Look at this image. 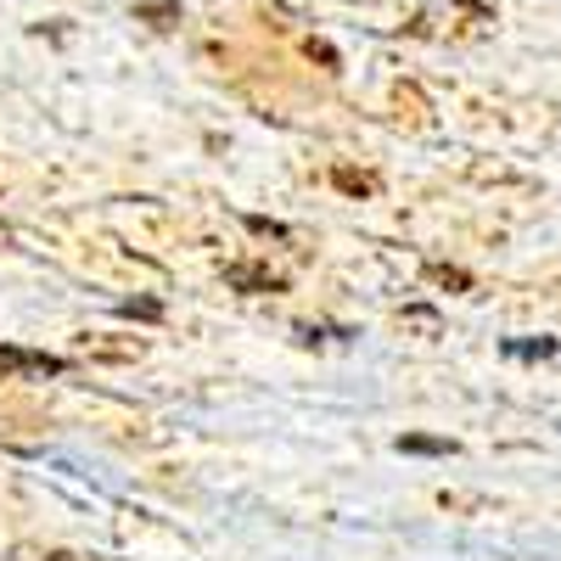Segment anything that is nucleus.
Masks as SVG:
<instances>
[{
  "instance_id": "10",
  "label": "nucleus",
  "mask_w": 561,
  "mask_h": 561,
  "mask_svg": "<svg viewBox=\"0 0 561 561\" xmlns=\"http://www.w3.org/2000/svg\"><path fill=\"white\" fill-rule=\"evenodd\" d=\"M298 337H304V343H320V337H337V343H348L354 332H348V325H298Z\"/></svg>"
},
{
  "instance_id": "5",
  "label": "nucleus",
  "mask_w": 561,
  "mask_h": 561,
  "mask_svg": "<svg viewBox=\"0 0 561 561\" xmlns=\"http://www.w3.org/2000/svg\"><path fill=\"white\" fill-rule=\"evenodd\" d=\"M135 18H140V23H158V28H169V23L180 18V0H135Z\"/></svg>"
},
{
  "instance_id": "6",
  "label": "nucleus",
  "mask_w": 561,
  "mask_h": 561,
  "mask_svg": "<svg viewBox=\"0 0 561 561\" xmlns=\"http://www.w3.org/2000/svg\"><path fill=\"white\" fill-rule=\"evenodd\" d=\"M118 314H124V320H163V304H158V298H124Z\"/></svg>"
},
{
  "instance_id": "7",
  "label": "nucleus",
  "mask_w": 561,
  "mask_h": 561,
  "mask_svg": "<svg viewBox=\"0 0 561 561\" xmlns=\"http://www.w3.org/2000/svg\"><path fill=\"white\" fill-rule=\"evenodd\" d=\"M332 180H337V192H348V197H365V192H377V180H370V174H354V169H337Z\"/></svg>"
},
{
  "instance_id": "9",
  "label": "nucleus",
  "mask_w": 561,
  "mask_h": 561,
  "mask_svg": "<svg viewBox=\"0 0 561 561\" xmlns=\"http://www.w3.org/2000/svg\"><path fill=\"white\" fill-rule=\"evenodd\" d=\"M248 230H253V237H275V242H287V237H293V230L280 225V219H264V214H248Z\"/></svg>"
},
{
  "instance_id": "2",
  "label": "nucleus",
  "mask_w": 561,
  "mask_h": 561,
  "mask_svg": "<svg viewBox=\"0 0 561 561\" xmlns=\"http://www.w3.org/2000/svg\"><path fill=\"white\" fill-rule=\"evenodd\" d=\"M225 280L237 293H287V275H275L270 264H225Z\"/></svg>"
},
{
  "instance_id": "4",
  "label": "nucleus",
  "mask_w": 561,
  "mask_h": 561,
  "mask_svg": "<svg viewBox=\"0 0 561 561\" xmlns=\"http://www.w3.org/2000/svg\"><path fill=\"white\" fill-rule=\"evenodd\" d=\"M393 449H399V455H455L449 438H427V433H404Z\"/></svg>"
},
{
  "instance_id": "8",
  "label": "nucleus",
  "mask_w": 561,
  "mask_h": 561,
  "mask_svg": "<svg viewBox=\"0 0 561 561\" xmlns=\"http://www.w3.org/2000/svg\"><path fill=\"white\" fill-rule=\"evenodd\" d=\"M427 275L438 280V287H455V293H466V287H472V275H466V270H455V264H427Z\"/></svg>"
},
{
  "instance_id": "3",
  "label": "nucleus",
  "mask_w": 561,
  "mask_h": 561,
  "mask_svg": "<svg viewBox=\"0 0 561 561\" xmlns=\"http://www.w3.org/2000/svg\"><path fill=\"white\" fill-rule=\"evenodd\" d=\"M505 359H561V337H505Z\"/></svg>"
},
{
  "instance_id": "1",
  "label": "nucleus",
  "mask_w": 561,
  "mask_h": 561,
  "mask_svg": "<svg viewBox=\"0 0 561 561\" xmlns=\"http://www.w3.org/2000/svg\"><path fill=\"white\" fill-rule=\"evenodd\" d=\"M0 370H18V377H62L68 359L62 354H45V348H12V343H0Z\"/></svg>"
}]
</instances>
